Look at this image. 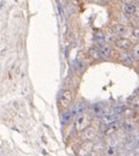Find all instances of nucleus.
I'll return each instance as SVG.
<instances>
[{
  "label": "nucleus",
  "mask_w": 139,
  "mask_h": 156,
  "mask_svg": "<svg viewBox=\"0 0 139 156\" xmlns=\"http://www.w3.org/2000/svg\"><path fill=\"white\" fill-rule=\"evenodd\" d=\"M114 44H115V46H116L117 49H119V50H122V51L131 50V48L134 46V45H132V42H131L129 38H126L125 36L115 38V41H114Z\"/></svg>",
  "instance_id": "f03ea898"
},
{
  "label": "nucleus",
  "mask_w": 139,
  "mask_h": 156,
  "mask_svg": "<svg viewBox=\"0 0 139 156\" xmlns=\"http://www.w3.org/2000/svg\"><path fill=\"white\" fill-rule=\"evenodd\" d=\"M72 117H73L72 111H68V112H66V113H64V115H63V123H68V122L72 119Z\"/></svg>",
  "instance_id": "dca6fc26"
},
{
  "label": "nucleus",
  "mask_w": 139,
  "mask_h": 156,
  "mask_svg": "<svg viewBox=\"0 0 139 156\" xmlns=\"http://www.w3.org/2000/svg\"><path fill=\"white\" fill-rule=\"evenodd\" d=\"M123 11L126 15H134L137 13V5L134 4V2H129V4H125L124 7H123Z\"/></svg>",
  "instance_id": "6e6552de"
},
{
  "label": "nucleus",
  "mask_w": 139,
  "mask_h": 156,
  "mask_svg": "<svg viewBox=\"0 0 139 156\" xmlns=\"http://www.w3.org/2000/svg\"><path fill=\"white\" fill-rule=\"evenodd\" d=\"M122 128L124 129L125 133L131 134V133H134V129H136V124H134L131 119H125L122 124Z\"/></svg>",
  "instance_id": "0eeeda50"
},
{
  "label": "nucleus",
  "mask_w": 139,
  "mask_h": 156,
  "mask_svg": "<svg viewBox=\"0 0 139 156\" xmlns=\"http://www.w3.org/2000/svg\"><path fill=\"white\" fill-rule=\"evenodd\" d=\"M112 33L115 34L116 36H119V37H123V36H126L129 34V29L126 26H124V24H119V23H116V24H114L112 27Z\"/></svg>",
  "instance_id": "20e7f679"
},
{
  "label": "nucleus",
  "mask_w": 139,
  "mask_h": 156,
  "mask_svg": "<svg viewBox=\"0 0 139 156\" xmlns=\"http://www.w3.org/2000/svg\"><path fill=\"white\" fill-rule=\"evenodd\" d=\"M119 60H121V62H123L124 65H131L132 62H134V58L131 56V53H128L126 51H124L123 53L119 55Z\"/></svg>",
  "instance_id": "9d476101"
},
{
  "label": "nucleus",
  "mask_w": 139,
  "mask_h": 156,
  "mask_svg": "<svg viewBox=\"0 0 139 156\" xmlns=\"http://www.w3.org/2000/svg\"><path fill=\"white\" fill-rule=\"evenodd\" d=\"M73 101V95L71 93V90H63L59 95V104H60L63 108H67L72 103Z\"/></svg>",
  "instance_id": "7ed1b4c3"
},
{
  "label": "nucleus",
  "mask_w": 139,
  "mask_h": 156,
  "mask_svg": "<svg viewBox=\"0 0 139 156\" xmlns=\"http://www.w3.org/2000/svg\"><path fill=\"white\" fill-rule=\"evenodd\" d=\"M138 68H139V60H138Z\"/></svg>",
  "instance_id": "aec40b11"
},
{
  "label": "nucleus",
  "mask_w": 139,
  "mask_h": 156,
  "mask_svg": "<svg viewBox=\"0 0 139 156\" xmlns=\"http://www.w3.org/2000/svg\"><path fill=\"white\" fill-rule=\"evenodd\" d=\"M96 48H99V50H100V53H101V57L102 58H104V59H108V58H110L111 55H112V49H111L110 45L108 44H102L100 46H96Z\"/></svg>",
  "instance_id": "39448f33"
},
{
  "label": "nucleus",
  "mask_w": 139,
  "mask_h": 156,
  "mask_svg": "<svg viewBox=\"0 0 139 156\" xmlns=\"http://www.w3.org/2000/svg\"><path fill=\"white\" fill-rule=\"evenodd\" d=\"M132 35L136 39H139V27H136V28L132 30Z\"/></svg>",
  "instance_id": "f3484780"
},
{
  "label": "nucleus",
  "mask_w": 139,
  "mask_h": 156,
  "mask_svg": "<svg viewBox=\"0 0 139 156\" xmlns=\"http://www.w3.org/2000/svg\"><path fill=\"white\" fill-rule=\"evenodd\" d=\"M93 111H94V113L96 115V116H100V117H102L103 115H104V112L107 111V109L103 106V104L102 103H99V104H95L94 108H93Z\"/></svg>",
  "instance_id": "f8f14e48"
},
{
  "label": "nucleus",
  "mask_w": 139,
  "mask_h": 156,
  "mask_svg": "<svg viewBox=\"0 0 139 156\" xmlns=\"http://www.w3.org/2000/svg\"><path fill=\"white\" fill-rule=\"evenodd\" d=\"M92 123V117L90 115L82 112L77 116V118L74 119V128L78 131V132H82L85 128H87Z\"/></svg>",
  "instance_id": "f257e3e1"
},
{
  "label": "nucleus",
  "mask_w": 139,
  "mask_h": 156,
  "mask_svg": "<svg viewBox=\"0 0 139 156\" xmlns=\"http://www.w3.org/2000/svg\"><path fill=\"white\" fill-rule=\"evenodd\" d=\"M112 111L115 112L117 116H119V115H122L123 112H125V106L123 105V104H117V105L114 108Z\"/></svg>",
  "instance_id": "2eb2a0df"
},
{
  "label": "nucleus",
  "mask_w": 139,
  "mask_h": 156,
  "mask_svg": "<svg viewBox=\"0 0 139 156\" xmlns=\"http://www.w3.org/2000/svg\"><path fill=\"white\" fill-rule=\"evenodd\" d=\"M85 111V105H83L82 103H78V104H75V106L72 109V113L73 115H80V113H82Z\"/></svg>",
  "instance_id": "ddd939ff"
},
{
  "label": "nucleus",
  "mask_w": 139,
  "mask_h": 156,
  "mask_svg": "<svg viewBox=\"0 0 139 156\" xmlns=\"http://www.w3.org/2000/svg\"><path fill=\"white\" fill-rule=\"evenodd\" d=\"M81 133H82V136L86 140H93L95 136H96L97 131H96V128L95 127H93V126H90V125H89L88 127L85 128Z\"/></svg>",
  "instance_id": "423d86ee"
},
{
  "label": "nucleus",
  "mask_w": 139,
  "mask_h": 156,
  "mask_svg": "<svg viewBox=\"0 0 139 156\" xmlns=\"http://www.w3.org/2000/svg\"><path fill=\"white\" fill-rule=\"evenodd\" d=\"M123 1H124L125 4H129V2H134V0H123Z\"/></svg>",
  "instance_id": "a211bd4d"
},
{
  "label": "nucleus",
  "mask_w": 139,
  "mask_h": 156,
  "mask_svg": "<svg viewBox=\"0 0 139 156\" xmlns=\"http://www.w3.org/2000/svg\"><path fill=\"white\" fill-rule=\"evenodd\" d=\"M131 56L134 60H139V44H136L134 46L131 48Z\"/></svg>",
  "instance_id": "4468645a"
},
{
  "label": "nucleus",
  "mask_w": 139,
  "mask_h": 156,
  "mask_svg": "<svg viewBox=\"0 0 139 156\" xmlns=\"http://www.w3.org/2000/svg\"><path fill=\"white\" fill-rule=\"evenodd\" d=\"M88 55L93 60H99L100 58H102L99 48H90V49L88 50Z\"/></svg>",
  "instance_id": "9b49d317"
},
{
  "label": "nucleus",
  "mask_w": 139,
  "mask_h": 156,
  "mask_svg": "<svg viewBox=\"0 0 139 156\" xmlns=\"http://www.w3.org/2000/svg\"><path fill=\"white\" fill-rule=\"evenodd\" d=\"M136 146H137V147L139 148V138L137 139V144H136Z\"/></svg>",
  "instance_id": "6ab92c4d"
},
{
  "label": "nucleus",
  "mask_w": 139,
  "mask_h": 156,
  "mask_svg": "<svg viewBox=\"0 0 139 156\" xmlns=\"http://www.w3.org/2000/svg\"><path fill=\"white\" fill-rule=\"evenodd\" d=\"M106 126V129H104V135H114L118 131V124L116 122L109 124V125H104Z\"/></svg>",
  "instance_id": "1a4fd4ad"
}]
</instances>
